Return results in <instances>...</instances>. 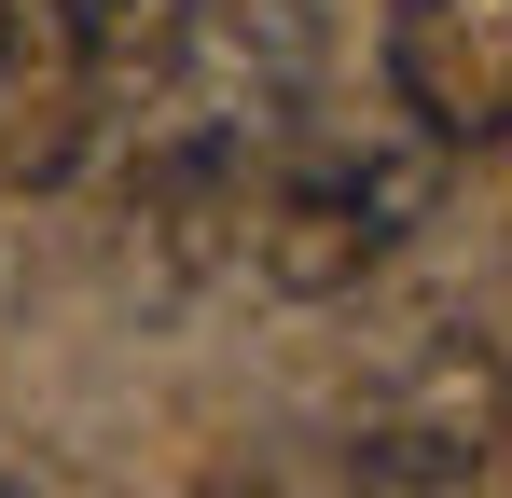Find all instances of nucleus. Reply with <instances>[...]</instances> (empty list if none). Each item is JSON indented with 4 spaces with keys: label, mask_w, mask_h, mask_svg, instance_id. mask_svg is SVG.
I'll return each instance as SVG.
<instances>
[{
    "label": "nucleus",
    "mask_w": 512,
    "mask_h": 498,
    "mask_svg": "<svg viewBox=\"0 0 512 498\" xmlns=\"http://www.w3.org/2000/svg\"><path fill=\"white\" fill-rule=\"evenodd\" d=\"M512 457V360L485 332H416L333 429V471L360 498H457Z\"/></svg>",
    "instance_id": "obj_1"
},
{
    "label": "nucleus",
    "mask_w": 512,
    "mask_h": 498,
    "mask_svg": "<svg viewBox=\"0 0 512 498\" xmlns=\"http://www.w3.org/2000/svg\"><path fill=\"white\" fill-rule=\"evenodd\" d=\"M416 222H429V166L416 153H305L250 208V263H263V291L333 305V291H360Z\"/></svg>",
    "instance_id": "obj_2"
},
{
    "label": "nucleus",
    "mask_w": 512,
    "mask_h": 498,
    "mask_svg": "<svg viewBox=\"0 0 512 498\" xmlns=\"http://www.w3.org/2000/svg\"><path fill=\"white\" fill-rule=\"evenodd\" d=\"M388 97L429 153L512 139V0H388Z\"/></svg>",
    "instance_id": "obj_3"
},
{
    "label": "nucleus",
    "mask_w": 512,
    "mask_h": 498,
    "mask_svg": "<svg viewBox=\"0 0 512 498\" xmlns=\"http://www.w3.org/2000/svg\"><path fill=\"white\" fill-rule=\"evenodd\" d=\"M167 42H180V0H70V70L84 83H153Z\"/></svg>",
    "instance_id": "obj_4"
},
{
    "label": "nucleus",
    "mask_w": 512,
    "mask_h": 498,
    "mask_svg": "<svg viewBox=\"0 0 512 498\" xmlns=\"http://www.w3.org/2000/svg\"><path fill=\"white\" fill-rule=\"evenodd\" d=\"M0 70H14V0H0Z\"/></svg>",
    "instance_id": "obj_5"
}]
</instances>
